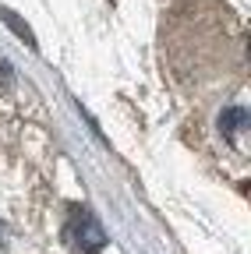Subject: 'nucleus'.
Returning <instances> with one entry per match:
<instances>
[{
	"mask_svg": "<svg viewBox=\"0 0 251 254\" xmlns=\"http://www.w3.org/2000/svg\"><path fill=\"white\" fill-rule=\"evenodd\" d=\"M71 240L82 251H88V254H96V251L106 247V233H103L99 219L92 215L88 208H75V215H71Z\"/></svg>",
	"mask_w": 251,
	"mask_h": 254,
	"instance_id": "f257e3e1",
	"label": "nucleus"
},
{
	"mask_svg": "<svg viewBox=\"0 0 251 254\" xmlns=\"http://www.w3.org/2000/svg\"><path fill=\"white\" fill-rule=\"evenodd\" d=\"M0 14H4V21H7V25H11V28L18 32V36H21V39H25L28 46H32V43H36V39H32V32H28V25H25V21H21L18 14H11V11H0Z\"/></svg>",
	"mask_w": 251,
	"mask_h": 254,
	"instance_id": "7ed1b4c3",
	"label": "nucleus"
},
{
	"mask_svg": "<svg viewBox=\"0 0 251 254\" xmlns=\"http://www.w3.org/2000/svg\"><path fill=\"white\" fill-rule=\"evenodd\" d=\"M244 124H248V113L241 106H234V110H227L223 117H219V131H223L227 138H237L244 131Z\"/></svg>",
	"mask_w": 251,
	"mask_h": 254,
	"instance_id": "f03ea898",
	"label": "nucleus"
}]
</instances>
